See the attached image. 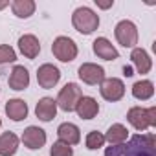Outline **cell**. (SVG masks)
<instances>
[{
  "label": "cell",
  "mask_w": 156,
  "mask_h": 156,
  "mask_svg": "<svg viewBox=\"0 0 156 156\" xmlns=\"http://www.w3.org/2000/svg\"><path fill=\"white\" fill-rule=\"evenodd\" d=\"M99 92H101L103 99L116 103L125 96V83L121 79H118V77H105L103 83L99 85Z\"/></svg>",
  "instance_id": "7"
},
{
  "label": "cell",
  "mask_w": 156,
  "mask_h": 156,
  "mask_svg": "<svg viewBox=\"0 0 156 156\" xmlns=\"http://www.w3.org/2000/svg\"><path fill=\"white\" fill-rule=\"evenodd\" d=\"M6 114L11 121H22L28 118V105L24 99L20 98H15V99H9L6 103Z\"/></svg>",
  "instance_id": "18"
},
{
  "label": "cell",
  "mask_w": 156,
  "mask_h": 156,
  "mask_svg": "<svg viewBox=\"0 0 156 156\" xmlns=\"http://www.w3.org/2000/svg\"><path fill=\"white\" fill-rule=\"evenodd\" d=\"M77 75H79V79L83 83L96 87V85H101L105 79V68L96 62H83L77 70Z\"/></svg>",
  "instance_id": "8"
},
{
  "label": "cell",
  "mask_w": 156,
  "mask_h": 156,
  "mask_svg": "<svg viewBox=\"0 0 156 156\" xmlns=\"http://www.w3.org/2000/svg\"><path fill=\"white\" fill-rule=\"evenodd\" d=\"M57 136H59V141L66 143V145H77L81 141V130L75 123H61L57 127Z\"/></svg>",
  "instance_id": "13"
},
{
  "label": "cell",
  "mask_w": 156,
  "mask_h": 156,
  "mask_svg": "<svg viewBox=\"0 0 156 156\" xmlns=\"http://www.w3.org/2000/svg\"><path fill=\"white\" fill-rule=\"evenodd\" d=\"M35 116L41 121H51L57 116V103L53 98H41L35 107Z\"/></svg>",
  "instance_id": "16"
},
{
  "label": "cell",
  "mask_w": 156,
  "mask_h": 156,
  "mask_svg": "<svg viewBox=\"0 0 156 156\" xmlns=\"http://www.w3.org/2000/svg\"><path fill=\"white\" fill-rule=\"evenodd\" d=\"M130 61H132L136 72L141 73V75H143V73H149L151 68H152V59H151V55H149L143 48H132V51H130Z\"/></svg>",
  "instance_id": "17"
},
{
  "label": "cell",
  "mask_w": 156,
  "mask_h": 156,
  "mask_svg": "<svg viewBox=\"0 0 156 156\" xmlns=\"http://www.w3.org/2000/svg\"><path fill=\"white\" fill-rule=\"evenodd\" d=\"M81 98H83V92H81L79 85L77 83H66L59 90V96H57L55 103H57V108H61L64 112H73L75 105L79 103Z\"/></svg>",
  "instance_id": "4"
},
{
  "label": "cell",
  "mask_w": 156,
  "mask_h": 156,
  "mask_svg": "<svg viewBox=\"0 0 156 156\" xmlns=\"http://www.w3.org/2000/svg\"><path fill=\"white\" fill-rule=\"evenodd\" d=\"M19 136L11 130L0 134V156H13L19 151Z\"/></svg>",
  "instance_id": "19"
},
{
  "label": "cell",
  "mask_w": 156,
  "mask_h": 156,
  "mask_svg": "<svg viewBox=\"0 0 156 156\" xmlns=\"http://www.w3.org/2000/svg\"><path fill=\"white\" fill-rule=\"evenodd\" d=\"M75 112L81 119H94L99 112V103L90 96H83L79 103L75 105Z\"/></svg>",
  "instance_id": "14"
},
{
  "label": "cell",
  "mask_w": 156,
  "mask_h": 156,
  "mask_svg": "<svg viewBox=\"0 0 156 156\" xmlns=\"http://www.w3.org/2000/svg\"><path fill=\"white\" fill-rule=\"evenodd\" d=\"M132 96L138 99V101H147L154 96V85L152 81L149 79H141V81H136L132 85Z\"/></svg>",
  "instance_id": "22"
},
{
  "label": "cell",
  "mask_w": 156,
  "mask_h": 156,
  "mask_svg": "<svg viewBox=\"0 0 156 156\" xmlns=\"http://www.w3.org/2000/svg\"><path fill=\"white\" fill-rule=\"evenodd\" d=\"M51 53H53V57L59 59L61 62H72V61L77 57L79 50H77V44H75L70 37L59 35V37L53 41V44H51Z\"/></svg>",
  "instance_id": "5"
},
{
  "label": "cell",
  "mask_w": 156,
  "mask_h": 156,
  "mask_svg": "<svg viewBox=\"0 0 156 156\" xmlns=\"http://www.w3.org/2000/svg\"><path fill=\"white\" fill-rule=\"evenodd\" d=\"M92 50L103 61H116V59H119V51L116 50V46L107 37H98L92 42Z\"/></svg>",
  "instance_id": "11"
},
{
  "label": "cell",
  "mask_w": 156,
  "mask_h": 156,
  "mask_svg": "<svg viewBox=\"0 0 156 156\" xmlns=\"http://www.w3.org/2000/svg\"><path fill=\"white\" fill-rule=\"evenodd\" d=\"M9 0H4V2H0V11H2V9H6V8H9Z\"/></svg>",
  "instance_id": "28"
},
{
  "label": "cell",
  "mask_w": 156,
  "mask_h": 156,
  "mask_svg": "<svg viewBox=\"0 0 156 156\" xmlns=\"http://www.w3.org/2000/svg\"><path fill=\"white\" fill-rule=\"evenodd\" d=\"M114 35L116 41L123 46V48H136L138 44V28L132 20H119L114 28Z\"/></svg>",
  "instance_id": "6"
},
{
  "label": "cell",
  "mask_w": 156,
  "mask_h": 156,
  "mask_svg": "<svg viewBox=\"0 0 156 156\" xmlns=\"http://www.w3.org/2000/svg\"><path fill=\"white\" fill-rule=\"evenodd\" d=\"M59 79H61V72H59L57 66H53L50 62H44V64L39 66V70H37V83H39L41 88H46V90L53 88L59 83Z\"/></svg>",
  "instance_id": "9"
},
{
  "label": "cell",
  "mask_w": 156,
  "mask_h": 156,
  "mask_svg": "<svg viewBox=\"0 0 156 156\" xmlns=\"http://www.w3.org/2000/svg\"><path fill=\"white\" fill-rule=\"evenodd\" d=\"M19 50L26 59H35L41 53V42H39V39L35 35L26 33V35H22L19 39Z\"/></svg>",
  "instance_id": "15"
},
{
  "label": "cell",
  "mask_w": 156,
  "mask_h": 156,
  "mask_svg": "<svg viewBox=\"0 0 156 156\" xmlns=\"http://www.w3.org/2000/svg\"><path fill=\"white\" fill-rule=\"evenodd\" d=\"M20 140H22L24 147H28L30 151H37V149L44 147V143H46V132H44L41 127L30 125L28 129H24Z\"/></svg>",
  "instance_id": "10"
},
{
  "label": "cell",
  "mask_w": 156,
  "mask_h": 156,
  "mask_svg": "<svg viewBox=\"0 0 156 156\" xmlns=\"http://www.w3.org/2000/svg\"><path fill=\"white\" fill-rule=\"evenodd\" d=\"M127 121L140 132H145L147 129H152L156 125V107H132L127 112Z\"/></svg>",
  "instance_id": "3"
},
{
  "label": "cell",
  "mask_w": 156,
  "mask_h": 156,
  "mask_svg": "<svg viewBox=\"0 0 156 156\" xmlns=\"http://www.w3.org/2000/svg\"><path fill=\"white\" fill-rule=\"evenodd\" d=\"M13 15L17 19H30L35 9H37V4L33 2V0H13V2L9 4Z\"/></svg>",
  "instance_id": "21"
},
{
  "label": "cell",
  "mask_w": 156,
  "mask_h": 156,
  "mask_svg": "<svg viewBox=\"0 0 156 156\" xmlns=\"http://www.w3.org/2000/svg\"><path fill=\"white\" fill-rule=\"evenodd\" d=\"M85 145H87V149H90V151L101 149V147L105 145V134H101V132H98V130H90V132L87 134Z\"/></svg>",
  "instance_id": "23"
},
{
  "label": "cell",
  "mask_w": 156,
  "mask_h": 156,
  "mask_svg": "<svg viewBox=\"0 0 156 156\" xmlns=\"http://www.w3.org/2000/svg\"><path fill=\"white\" fill-rule=\"evenodd\" d=\"M17 61V51L9 44H0V66Z\"/></svg>",
  "instance_id": "24"
},
{
  "label": "cell",
  "mask_w": 156,
  "mask_h": 156,
  "mask_svg": "<svg viewBox=\"0 0 156 156\" xmlns=\"http://www.w3.org/2000/svg\"><path fill=\"white\" fill-rule=\"evenodd\" d=\"M129 140V130L125 125L121 123H114L108 127L107 134H105V141H108L110 145H121Z\"/></svg>",
  "instance_id": "20"
},
{
  "label": "cell",
  "mask_w": 156,
  "mask_h": 156,
  "mask_svg": "<svg viewBox=\"0 0 156 156\" xmlns=\"http://www.w3.org/2000/svg\"><path fill=\"white\" fill-rule=\"evenodd\" d=\"M8 85H9L11 90H17V92L26 90L30 87V72H28V68H24L20 64L13 66V70L9 72V77H8Z\"/></svg>",
  "instance_id": "12"
},
{
  "label": "cell",
  "mask_w": 156,
  "mask_h": 156,
  "mask_svg": "<svg viewBox=\"0 0 156 156\" xmlns=\"http://www.w3.org/2000/svg\"><path fill=\"white\" fill-rule=\"evenodd\" d=\"M123 73H125V77H130V75H134L130 66H123Z\"/></svg>",
  "instance_id": "27"
},
{
  "label": "cell",
  "mask_w": 156,
  "mask_h": 156,
  "mask_svg": "<svg viewBox=\"0 0 156 156\" xmlns=\"http://www.w3.org/2000/svg\"><path fill=\"white\" fill-rule=\"evenodd\" d=\"M0 127H2V119H0Z\"/></svg>",
  "instance_id": "29"
},
{
  "label": "cell",
  "mask_w": 156,
  "mask_h": 156,
  "mask_svg": "<svg viewBox=\"0 0 156 156\" xmlns=\"http://www.w3.org/2000/svg\"><path fill=\"white\" fill-rule=\"evenodd\" d=\"M105 156H156L154 134L141 132L121 145H110L105 151Z\"/></svg>",
  "instance_id": "1"
},
{
  "label": "cell",
  "mask_w": 156,
  "mask_h": 156,
  "mask_svg": "<svg viewBox=\"0 0 156 156\" xmlns=\"http://www.w3.org/2000/svg\"><path fill=\"white\" fill-rule=\"evenodd\" d=\"M72 26L81 35H90L99 28V15L92 8L81 6L72 13Z\"/></svg>",
  "instance_id": "2"
},
{
  "label": "cell",
  "mask_w": 156,
  "mask_h": 156,
  "mask_svg": "<svg viewBox=\"0 0 156 156\" xmlns=\"http://www.w3.org/2000/svg\"><path fill=\"white\" fill-rule=\"evenodd\" d=\"M96 6L101 8V9H108V8L114 6V0H108V2H99V0H96Z\"/></svg>",
  "instance_id": "26"
},
{
  "label": "cell",
  "mask_w": 156,
  "mask_h": 156,
  "mask_svg": "<svg viewBox=\"0 0 156 156\" xmlns=\"http://www.w3.org/2000/svg\"><path fill=\"white\" fill-rule=\"evenodd\" d=\"M50 156H73V149L62 141H55L50 149Z\"/></svg>",
  "instance_id": "25"
}]
</instances>
